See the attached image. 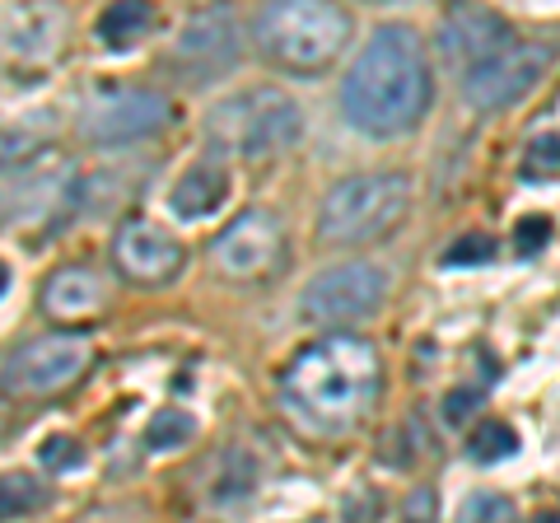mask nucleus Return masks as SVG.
Instances as JSON below:
<instances>
[{
	"instance_id": "obj_1",
	"label": "nucleus",
	"mask_w": 560,
	"mask_h": 523,
	"mask_svg": "<svg viewBox=\"0 0 560 523\" xmlns=\"http://www.w3.org/2000/svg\"><path fill=\"white\" fill-rule=\"evenodd\" d=\"M434 103L425 43L407 24H383L341 80V113L364 136L393 141L420 127Z\"/></svg>"
},
{
	"instance_id": "obj_2",
	"label": "nucleus",
	"mask_w": 560,
	"mask_h": 523,
	"mask_svg": "<svg viewBox=\"0 0 560 523\" xmlns=\"http://www.w3.org/2000/svg\"><path fill=\"white\" fill-rule=\"evenodd\" d=\"M378 351L355 333L308 341L280 374L285 403L318 430H350L378 397Z\"/></svg>"
},
{
	"instance_id": "obj_3",
	"label": "nucleus",
	"mask_w": 560,
	"mask_h": 523,
	"mask_svg": "<svg viewBox=\"0 0 560 523\" xmlns=\"http://www.w3.org/2000/svg\"><path fill=\"white\" fill-rule=\"evenodd\" d=\"M304 136L300 103L280 90H243L206 113V141L234 160H271Z\"/></svg>"
},
{
	"instance_id": "obj_4",
	"label": "nucleus",
	"mask_w": 560,
	"mask_h": 523,
	"mask_svg": "<svg viewBox=\"0 0 560 523\" xmlns=\"http://www.w3.org/2000/svg\"><path fill=\"white\" fill-rule=\"evenodd\" d=\"M261 51L285 71H323L350 43V14L327 0H280L257 14Z\"/></svg>"
},
{
	"instance_id": "obj_5",
	"label": "nucleus",
	"mask_w": 560,
	"mask_h": 523,
	"mask_svg": "<svg viewBox=\"0 0 560 523\" xmlns=\"http://www.w3.org/2000/svg\"><path fill=\"white\" fill-rule=\"evenodd\" d=\"M411 183L401 173H355V178L337 183L318 206V234L337 248H355V243H374L407 216Z\"/></svg>"
},
{
	"instance_id": "obj_6",
	"label": "nucleus",
	"mask_w": 560,
	"mask_h": 523,
	"mask_svg": "<svg viewBox=\"0 0 560 523\" xmlns=\"http://www.w3.org/2000/svg\"><path fill=\"white\" fill-rule=\"evenodd\" d=\"M168 98L154 90H103L80 117V136L94 146H131L168 127Z\"/></svg>"
},
{
	"instance_id": "obj_7",
	"label": "nucleus",
	"mask_w": 560,
	"mask_h": 523,
	"mask_svg": "<svg viewBox=\"0 0 560 523\" xmlns=\"http://www.w3.org/2000/svg\"><path fill=\"white\" fill-rule=\"evenodd\" d=\"M383 294H388V276L370 262H346L304 286V318L313 323H360L378 313Z\"/></svg>"
},
{
	"instance_id": "obj_8",
	"label": "nucleus",
	"mask_w": 560,
	"mask_h": 523,
	"mask_svg": "<svg viewBox=\"0 0 560 523\" xmlns=\"http://www.w3.org/2000/svg\"><path fill=\"white\" fill-rule=\"evenodd\" d=\"M551 51L541 43H510L500 57H490L486 66L463 75V98L481 113L495 108H514L518 98H528L537 90V80L547 75Z\"/></svg>"
},
{
	"instance_id": "obj_9",
	"label": "nucleus",
	"mask_w": 560,
	"mask_h": 523,
	"mask_svg": "<svg viewBox=\"0 0 560 523\" xmlns=\"http://www.w3.org/2000/svg\"><path fill=\"white\" fill-rule=\"evenodd\" d=\"M215 267L230 276V281H257V276H267L280 257H285V230H280V220L271 211H243L238 220H230L215 239Z\"/></svg>"
},
{
	"instance_id": "obj_10",
	"label": "nucleus",
	"mask_w": 560,
	"mask_h": 523,
	"mask_svg": "<svg viewBox=\"0 0 560 523\" xmlns=\"http://www.w3.org/2000/svg\"><path fill=\"white\" fill-rule=\"evenodd\" d=\"M94 346L80 333H51L20 346L5 364V383L20 393H57L70 379H80V370L90 364Z\"/></svg>"
},
{
	"instance_id": "obj_11",
	"label": "nucleus",
	"mask_w": 560,
	"mask_h": 523,
	"mask_svg": "<svg viewBox=\"0 0 560 523\" xmlns=\"http://www.w3.org/2000/svg\"><path fill=\"white\" fill-rule=\"evenodd\" d=\"M234 61H238V28L230 20V10L197 14V20L178 33V43H173V66H178L191 84L234 71Z\"/></svg>"
},
{
	"instance_id": "obj_12",
	"label": "nucleus",
	"mask_w": 560,
	"mask_h": 523,
	"mask_svg": "<svg viewBox=\"0 0 560 523\" xmlns=\"http://www.w3.org/2000/svg\"><path fill=\"white\" fill-rule=\"evenodd\" d=\"M113 262L136 286H164L183 271V243L168 239L160 224H150V220H127L113 234Z\"/></svg>"
},
{
	"instance_id": "obj_13",
	"label": "nucleus",
	"mask_w": 560,
	"mask_h": 523,
	"mask_svg": "<svg viewBox=\"0 0 560 523\" xmlns=\"http://www.w3.org/2000/svg\"><path fill=\"white\" fill-rule=\"evenodd\" d=\"M510 47V24L495 10H453L440 24V51L453 71H477Z\"/></svg>"
},
{
	"instance_id": "obj_14",
	"label": "nucleus",
	"mask_w": 560,
	"mask_h": 523,
	"mask_svg": "<svg viewBox=\"0 0 560 523\" xmlns=\"http://www.w3.org/2000/svg\"><path fill=\"white\" fill-rule=\"evenodd\" d=\"M70 178V164L57 154H38L20 168V178L0 187V220H33L43 216L51 201L61 197V187Z\"/></svg>"
},
{
	"instance_id": "obj_15",
	"label": "nucleus",
	"mask_w": 560,
	"mask_h": 523,
	"mask_svg": "<svg viewBox=\"0 0 560 523\" xmlns=\"http://www.w3.org/2000/svg\"><path fill=\"white\" fill-rule=\"evenodd\" d=\"M224 197H230V168H224L220 160H201L173 183L168 206H173L178 220H206V216L220 211Z\"/></svg>"
},
{
	"instance_id": "obj_16",
	"label": "nucleus",
	"mask_w": 560,
	"mask_h": 523,
	"mask_svg": "<svg viewBox=\"0 0 560 523\" xmlns=\"http://www.w3.org/2000/svg\"><path fill=\"white\" fill-rule=\"evenodd\" d=\"M61 33H66V20L51 5H10L0 14V38L20 57H47L51 47H61Z\"/></svg>"
},
{
	"instance_id": "obj_17",
	"label": "nucleus",
	"mask_w": 560,
	"mask_h": 523,
	"mask_svg": "<svg viewBox=\"0 0 560 523\" xmlns=\"http://www.w3.org/2000/svg\"><path fill=\"white\" fill-rule=\"evenodd\" d=\"M103 304V281L90 267H66L43 286V309L51 318H90Z\"/></svg>"
},
{
	"instance_id": "obj_18",
	"label": "nucleus",
	"mask_w": 560,
	"mask_h": 523,
	"mask_svg": "<svg viewBox=\"0 0 560 523\" xmlns=\"http://www.w3.org/2000/svg\"><path fill=\"white\" fill-rule=\"evenodd\" d=\"M150 24H154L150 5H140V0H121V5H108L98 14V43L108 51H127L131 43L145 38Z\"/></svg>"
},
{
	"instance_id": "obj_19",
	"label": "nucleus",
	"mask_w": 560,
	"mask_h": 523,
	"mask_svg": "<svg viewBox=\"0 0 560 523\" xmlns=\"http://www.w3.org/2000/svg\"><path fill=\"white\" fill-rule=\"evenodd\" d=\"M518 453V430L510 421H477L467 434V458L471 463H500Z\"/></svg>"
},
{
	"instance_id": "obj_20",
	"label": "nucleus",
	"mask_w": 560,
	"mask_h": 523,
	"mask_svg": "<svg viewBox=\"0 0 560 523\" xmlns=\"http://www.w3.org/2000/svg\"><path fill=\"white\" fill-rule=\"evenodd\" d=\"M43 504H47V491L33 473H5L0 477V519H20V514L43 510Z\"/></svg>"
},
{
	"instance_id": "obj_21",
	"label": "nucleus",
	"mask_w": 560,
	"mask_h": 523,
	"mask_svg": "<svg viewBox=\"0 0 560 523\" xmlns=\"http://www.w3.org/2000/svg\"><path fill=\"white\" fill-rule=\"evenodd\" d=\"M191 434H197V421H191L187 411H160L145 430V444L150 449H183Z\"/></svg>"
},
{
	"instance_id": "obj_22",
	"label": "nucleus",
	"mask_w": 560,
	"mask_h": 523,
	"mask_svg": "<svg viewBox=\"0 0 560 523\" xmlns=\"http://www.w3.org/2000/svg\"><path fill=\"white\" fill-rule=\"evenodd\" d=\"M514 519H518L514 500L500 496V491H477L458 514V523H514Z\"/></svg>"
},
{
	"instance_id": "obj_23",
	"label": "nucleus",
	"mask_w": 560,
	"mask_h": 523,
	"mask_svg": "<svg viewBox=\"0 0 560 523\" xmlns=\"http://www.w3.org/2000/svg\"><path fill=\"white\" fill-rule=\"evenodd\" d=\"M43 154V136L38 131H0V168H24L28 160Z\"/></svg>"
},
{
	"instance_id": "obj_24",
	"label": "nucleus",
	"mask_w": 560,
	"mask_h": 523,
	"mask_svg": "<svg viewBox=\"0 0 560 523\" xmlns=\"http://www.w3.org/2000/svg\"><path fill=\"white\" fill-rule=\"evenodd\" d=\"M38 463L51 467V473H75V467L84 463V449L70 440V434H47V440L38 444Z\"/></svg>"
},
{
	"instance_id": "obj_25",
	"label": "nucleus",
	"mask_w": 560,
	"mask_h": 523,
	"mask_svg": "<svg viewBox=\"0 0 560 523\" xmlns=\"http://www.w3.org/2000/svg\"><path fill=\"white\" fill-rule=\"evenodd\" d=\"M495 257V239L490 234H463L458 243L444 248V267H481V262Z\"/></svg>"
},
{
	"instance_id": "obj_26",
	"label": "nucleus",
	"mask_w": 560,
	"mask_h": 523,
	"mask_svg": "<svg viewBox=\"0 0 560 523\" xmlns=\"http://www.w3.org/2000/svg\"><path fill=\"white\" fill-rule=\"evenodd\" d=\"M528 178H556L560 173V136H537L528 146V160H523Z\"/></svg>"
},
{
	"instance_id": "obj_27",
	"label": "nucleus",
	"mask_w": 560,
	"mask_h": 523,
	"mask_svg": "<svg viewBox=\"0 0 560 523\" xmlns=\"http://www.w3.org/2000/svg\"><path fill=\"white\" fill-rule=\"evenodd\" d=\"M551 243V220L547 216H528V220H518V230H514V253L518 257H533L541 253Z\"/></svg>"
},
{
	"instance_id": "obj_28",
	"label": "nucleus",
	"mask_w": 560,
	"mask_h": 523,
	"mask_svg": "<svg viewBox=\"0 0 560 523\" xmlns=\"http://www.w3.org/2000/svg\"><path fill=\"white\" fill-rule=\"evenodd\" d=\"M440 519V496L430 491V486H420V491L407 496V504H401V523H434Z\"/></svg>"
},
{
	"instance_id": "obj_29",
	"label": "nucleus",
	"mask_w": 560,
	"mask_h": 523,
	"mask_svg": "<svg viewBox=\"0 0 560 523\" xmlns=\"http://www.w3.org/2000/svg\"><path fill=\"white\" fill-rule=\"evenodd\" d=\"M481 403V388H458V393H448V403H444V416L448 421H467L463 411H471Z\"/></svg>"
},
{
	"instance_id": "obj_30",
	"label": "nucleus",
	"mask_w": 560,
	"mask_h": 523,
	"mask_svg": "<svg viewBox=\"0 0 560 523\" xmlns=\"http://www.w3.org/2000/svg\"><path fill=\"white\" fill-rule=\"evenodd\" d=\"M5 290H10V271H5V267H0V294H5Z\"/></svg>"
},
{
	"instance_id": "obj_31",
	"label": "nucleus",
	"mask_w": 560,
	"mask_h": 523,
	"mask_svg": "<svg viewBox=\"0 0 560 523\" xmlns=\"http://www.w3.org/2000/svg\"><path fill=\"white\" fill-rule=\"evenodd\" d=\"M537 523H560V514H537Z\"/></svg>"
},
{
	"instance_id": "obj_32",
	"label": "nucleus",
	"mask_w": 560,
	"mask_h": 523,
	"mask_svg": "<svg viewBox=\"0 0 560 523\" xmlns=\"http://www.w3.org/2000/svg\"><path fill=\"white\" fill-rule=\"evenodd\" d=\"M0 430H5V403H0Z\"/></svg>"
}]
</instances>
